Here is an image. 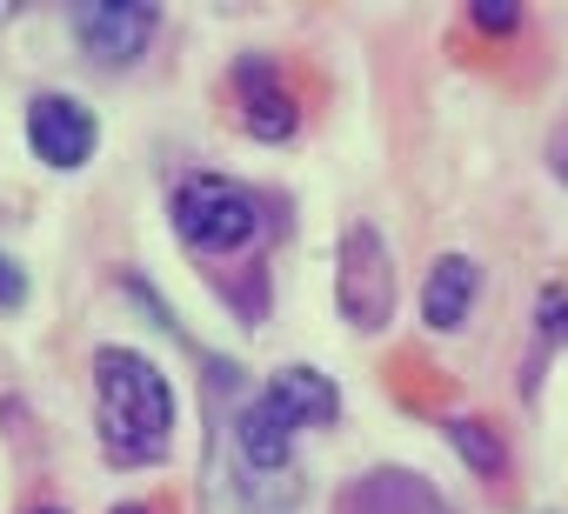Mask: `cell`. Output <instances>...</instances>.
<instances>
[{"label": "cell", "mask_w": 568, "mask_h": 514, "mask_svg": "<svg viewBox=\"0 0 568 514\" xmlns=\"http://www.w3.org/2000/svg\"><path fill=\"white\" fill-rule=\"evenodd\" d=\"M448 441H455V454L481 474V481H495L501 467H508V454H501V434L488 428V421H448Z\"/></svg>", "instance_id": "10"}, {"label": "cell", "mask_w": 568, "mask_h": 514, "mask_svg": "<svg viewBox=\"0 0 568 514\" xmlns=\"http://www.w3.org/2000/svg\"><path fill=\"white\" fill-rule=\"evenodd\" d=\"M34 514H68V507H34Z\"/></svg>", "instance_id": "16"}, {"label": "cell", "mask_w": 568, "mask_h": 514, "mask_svg": "<svg viewBox=\"0 0 568 514\" xmlns=\"http://www.w3.org/2000/svg\"><path fill=\"white\" fill-rule=\"evenodd\" d=\"M234 94H241V127L254 141H288L302 127V107H295L288 88H281V74H274L267 54H241L234 61Z\"/></svg>", "instance_id": "7"}, {"label": "cell", "mask_w": 568, "mask_h": 514, "mask_svg": "<svg viewBox=\"0 0 568 514\" xmlns=\"http://www.w3.org/2000/svg\"><path fill=\"white\" fill-rule=\"evenodd\" d=\"M174 234L194 254H247L261 240V201L227 174H187L174 187Z\"/></svg>", "instance_id": "2"}, {"label": "cell", "mask_w": 568, "mask_h": 514, "mask_svg": "<svg viewBox=\"0 0 568 514\" xmlns=\"http://www.w3.org/2000/svg\"><path fill=\"white\" fill-rule=\"evenodd\" d=\"M261 394L288 414V428H328L342 414V394H335V381L322 368H281Z\"/></svg>", "instance_id": "9"}, {"label": "cell", "mask_w": 568, "mask_h": 514, "mask_svg": "<svg viewBox=\"0 0 568 514\" xmlns=\"http://www.w3.org/2000/svg\"><path fill=\"white\" fill-rule=\"evenodd\" d=\"M161 28V8H134V0H88V8H74V41L101 61V68H128L148 54Z\"/></svg>", "instance_id": "5"}, {"label": "cell", "mask_w": 568, "mask_h": 514, "mask_svg": "<svg viewBox=\"0 0 568 514\" xmlns=\"http://www.w3.org/2000/svg\"><path fill=\"white\" fill-rule=\"evenodd\" d=\"M114 514H154V507H134V501H121V507H114Z\"/></svg>", "instance_id": "14"}, {"label": "cell", "mask_w": 568, "mask_h": 514, "mask_svg": "<svg viewBox=\"0 0 568 514\" xmlns=\"http://www.w3.org/2000/svg\"><path fill=\"white\" fill-rule=\"evenodd\" d=\"M94 421L121 467H154L174 441V381L141 348H94Z\"/></svg>", "instance_id": "1"}, {"label": "cell", "mask_w": 568, "mask_h": 514, "mask_svg": "<svg viewBox=\"0 0 568 514\" xmlns=\"http://www.w3.org/2000/svg\"><path fill=\"white\" fill-rule=\"evenodd\" d=\"M475 28H488V34H515V28H521V8H515V0H481V8H475Z\"/></svg>", "instance_id": "12"}, {"label": "cell", "mask_w": 568, "mask_h": 514, "mask_svg": "<svg viewBox=\"0 0 568 514\" xmlns=\"http://www.w3.org/2000/svg\"><path fill=\"white\" fill-rule=\"evenodd\" d=\"M21 301H28V268L14 254H0V308H21Z\"/></svg>", "instance_id": "13"}, {"label": "cell", "mask_w": 568, "mask_h": 514, "mask_svg": "<svg viewBox=\"0 0 568 514\" xmlns=\"http://www.w3.org/2000/svg\"><path fill=\"white\" fill-rule=\"evenodd\" d=\"M28 147H34V161H48L54 174H74V167L94 161L101 121H94V107H81L74 94H34V101H28Z\"/></svg>", "instance_id": "4"}, {"label": "cell", "mask_w": 568, "mask_h": 514, "mask_svg": "<svg viewBox=\"0 0 568 514\" xmlns=\"http://www.w3.org/2000/svg\"><path fill=\"white\" fill-rule=\"evenodd\" d=\"M335 301H342V321L362 328V335H382L395 321V254H388V240H382L375 220H348L342 227Z\"/></svg>", "instance_id": "3"}, {"label": "cell", "mask_w": 568, "mask_h": 514, "mask_svg": "<svg viewBox=\"0 0 568 514\" xmlns=\"http://www.w3.org/2000/svg\"><path fill=\"white\" fill-rule=\"evenodd\" d=\"M475 295H481V268L468 261V254H442V261L428 268V281H422V321L435 335H455L468 321Z\"/></svg>", "instance_id": "8"}, {"label": "cell", "mask_w": 568, "mask_h": 514, "mask_svg": "<svg viewBox=\"0 0 568 514\" xmlns=\"http://www.w3.org/2000/svg\"><path fill=\"white\" fill-rule=\"evenodd\" d=\"M541 341L548 348H568V288H548L541 295Z\"/></svg>", "instance_id": "11"}, {"label": "cell", "mask_w": 568, "mask_h": 514, "mask_svg": "<svg viewBox=\"0 0 568 514\" xmlns=\"http://www.w3.org/2000/svg\"><path fill=\"white\" fill-rule=\"evenodd\" d=\"M8 21H14V8H8V0H0V28H8Z\"/></svg>", "instance_id": "15"}, {"label": "cell", "mask_w": 568, "mask_h": 514, "mask_svg": "<svg viewBox=\"0 0 568 514\" xmlns=\"http://www.w3.org/2000/svg\"><path fill=\"white\" fill-rule=\"evenodd\" d=\"M227 441H234V461H241L247 474H261V481H288V467H295V428H288V414H281L267 394L241 401Z\"/></svg>", "instance_id": "6"}]
</instances>
